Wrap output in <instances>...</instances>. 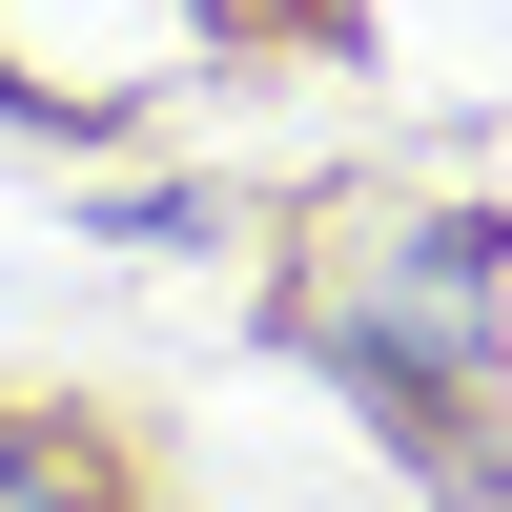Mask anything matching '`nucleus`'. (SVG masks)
<instances>
[{
    "instance_id": "f257e3e1",
    "label": "nucleus",
    "mask_w": 512,
    "mask_h": 512,
    "mask_svg": "<svg viewBox=\"0 0 512 512\" xmlns=\"http://www.w3.org/2000/svg\"><path fill=\"white\" fill-rule=\"evenodd\" d=\"M0 512H103V492H82L62 451H21V431H0Z\"/></svg>"
}]
</instances>
